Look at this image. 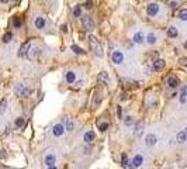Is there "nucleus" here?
Here are the masks:
<instances>
[{"label":"nucleus","mask_w":187,"mask_h":169,"mask_svg":"<svg viewBox=\"0 0 187 169\" xmlns=\"http://www.w3.org/2000/svg\"><path fill=\"white\" fill-rule=\"evenodd\" d=\"M89 44H90V47H91V49H93L94 55H97L99 58H102V57H103L102 47H100V44L97 42V40H96L94 35H89Z\"/></svg>","instance_id":"1"},{"label":"nucleus","mask_w":187,"mask_h":169,"mask_svg":"<svg viewBox=\"0 0 187 169\" xmlns=\"http://www.w3.org/2000/svg\"><path fill=\"white\" fill-rule=\"evenodd\" d=\"M14 90H16L17 95L23 96V97H28V96L32 93L31 87H30V86H26V84H23V83H17L16 87H14Z\"/></svg>","instance_id":"2"},{"label":"nucleus","mask_w":187,"mask_h":169,"mask_svg":"<svg viewBox=\"0 0 187 169\" xmlns=\"http://www.w3.org/2000/svg\"><path fill=\"white\" fill-rule=\"evenodd\" d=\"M146 13H148L149 17L158 16V13H159V4L158 3H149V4L146 6Z\"/></svg>","instance_id":"3"},{"label":"nucleus","mask_w":187,"mask_h":169,"mask_svg":"<svg viewBox=\"0 0 187 169\" xmlns=\"http://www.w3.org/2000/svg\"><path fill=\"white\" fill-rule=\"evenodd\" d=\"M111 59L112 62L115 63V65H121V63L124 62V54L120 51V49H115L114 52H112L111 55Z\"/></svg>","instance_id":"4"},{"label":"nucleus","mask_w":187,"mask_h":169,"mask_svg":"<svg viewBox=\"0 0 187 169\" xmlns=\"http://www.w3.org/2000/svg\"><path fill=\"white\" fill-rule=\"evenodd\" d=\"M82 23H83V27H85L87 31L94 30V23H93V20H91V17L83 16V17H82Z\"/></svg>","instance_id":"5"},{"label":"nucleus","mask_w":187,"mask_h":169,"mask_svg":"<svg viewBox=\"0 0 187 169\" xmlns=\"http://www.w3.org/2000/svg\"><path fill=\"white\" fill-rule=\"evenodd\" d=\"M30 49H31V41L28 40V41L23 42L21 47H20V51H18V55L20 57H27V54L30 52Z\"/></svg>","instance_id":"6"},{"label":"nucleus","mask_w":187,"mask_h":169,"mask_svg":"<svg viewBox=\"0 0 187 169\" xmlns=\"http://www.w3.org/2000/svg\"><path fill=\"white\" fill-rule=\"evenodd\" d=\"M165 59H156V61H153V63H152V69L155 71V72H160L162 69L165 68Z\"/></svg>","instance_id":"7"},{"label":"nucleus","mask_w":187,"mask_h":169,"mask_svg":"<svg viewBox=\"0 0 187 169\" xmlns=\"http://www.w3.org/2000/svg\"><path fill=\"white\" fill-rule=\"evenodd\" d=\"M142 164H144V157L141 154H137L132 158V161H131V165L134 168H139V166H142Z\"/></svg>","instance_id":"8"},{"label":"nucleus","mask_w":187,"mask_h":169,"mask_svg":"<svg viewBox=\"0 0 187 169\" xmlns=\"http://www.w3.org/2000/svg\"><path fill=\"white\" fill-rule=\"evenodd\" d=\"M65 132V127L64 124H55L52 128V134L55 135V137H62Z\"/></svg>","instance_id":"9"},{"label":"nucleus","mask_w":187,"mask_h":169,"mask_svg":"<svg viewBox=\"0 0 187 169\" xmlns=\"http://www.w3.org/2000/svg\"><path fill=\"white\" fill-rule=\"evenodd\" d=\"M156 143H158V138H156L155 134H148V135L145 137V144H146V147H153Z\"/></svg>","instance_id":"10"},{"label":"nucleus","mask_w":187,"mask_h":169,"mask_svg":"<svg viewBox=\"0 0 187 169\" xmlns=\"http://www.w3.org/2000/svg\"><path fill=\"white\" fill-rule=\"evenodd\" d=\"M167 86L170 87V89H176V87H179V84H180V80L177 79L176 76H170V78H167Z\"/></svg>","instance_id":"11"},{"label":"nucleus","mask_w":187,"mask_h":169,"mask_svg":"<svg viewBox=\"0 0 187 169\" xmlns=\"http://www.w3.org/2000/svg\"><path fill=\"white\" fill-rule=\"evenodd\" d=\"M142 132H144V123L138 121L135 124V130H134V134L135 137H142Z\"/></svg>","instance_id":"12"},{"label":"nucleus","mask_w":187,"mask_h":169,"mask_svg":"<svg viewBox=\"0 0 187 169\" xmlns=\"http://www.w3.org/2000/svg\"><path fill=\"white\" fill-rule=\"evenodd\" d=\"M56 164V157L53 155V154H48L47 157H45V165L47 166H53V165Z\"/></svg>","instance_id":"13"},{"label":"nucleus","mask_w":187,"mask_h":169,"mask_svg":"<svg viewBox=\"0 0 187 169\" xmlns=\"http://www.w3.org/2000/svg\"><path fill=\"white\" fill-rule=\"evenodd\" d=\"M45 24H47V21H45V18L41 16L37 17L35 21H34V26H35V28H38V30H42L44 27H45Z\"/></svg>","instance_id":"14"},{"label":"nucleus","mask_w":187,"mask_h":169,"mask_svg":"<svg viewBox=\"0 0 187 169\" xmlns=\"http://www.w3.org/2000/svg\"><path fill=\"white\" fill-rule=\"evenodd\" d=\"M132 40H134V42H135V44H142V42L145 41L144 32H142V31L135 32V34H134V37H132Z\"/></svg>","instance_id":"15"},{"label":"nucleus","mask_w":187,"mask_h":169,"mask_svg":"<svg viewBox=\"0 0 187 169\" xmlns=\"http://www.w3.org/2000/svg\"><path fill=\"white\" fill-rule=\"evenodd\" d=\"M94 138H96V132L87 131V132H85V135H83V141L89 144V143H91V141H94Z\"/></svg>","instance_id":"16"},{"label":"nucleus","mask_w":187,"mask_h":169,"mask_svg":"<svg viewBox=\"0 0 187 169\" xmlns=\"http://www.w3.org/2000/svg\"><path fill=\"white\" fill-rule=\"evenodd\" d=\"M11 26L14 27V28H21V26H23V18L21 17H18V16H14L13 18H11Z\"/></svg>","instance_id":"17"},{"label":"nucleus","mask_w":187,"mask_h":169,"mask_svg":"<svg viewBox=\"0 0 187 169\" xmlns=\"http://www.w3.org/2000/svg\"><path fill=\"white\" fill-rule=\"evenodd\" d=\"M108 80H110V76L107 72H100L97 76V82H100V83H108Z\"/></svg>","instance_id":"18"},{"label":"nucleus","mask_w":187,"mask_h":169,"mask_svg":"<svg viewBox=\"0 0 187 169\" xmlns=\"http://www.w3.org/2000/svg\"><path fill=\"white\" fill-rule=\"evenodd\" d=\"M186 138H187V130L183 128L182 131L177 134V141H179V144H184L186 143Z\"/></svg>","instance_id":"19"},{"label":"nucleus","mask_w":187,"mask_h":169,"mask_svg":"<svg viewBox=\"0 0 187 169\" xmlns=\"http://www.w3.org/2000/svg\"><path fill=\"white\" fill-rule=\"evenodd\" d=\"M65 79H66V82H68V83H75L76 73L73 72V71H69V72H66V75H65Z\"/></svg>","instance_id":"20"},{"label":"nucleus","mask_w":187,"mask_h":169,"mask_svg":"<svg viewBox=\"0 0 187 169\" xmlns=\"http://www.w3.org/2000/svg\"><path fill=\"white\" fill-rule=\"evenodd\" d=\"M145 40H146V42H148L149 45H153V44L158 42V37H156V34H153V32H149V34L145 37Z\"/></svg>","instance_id":"21"},{"label":"nucleus","mask_w":187,"mask_h":169,"mask_svg":"<svg viewBox=\"0 0 187 169\" xmlns=\"http://www.w3.org/2000/svg\"><path fill=\"white\" fill-rule=\"evenodd\" d=\"M179 35V30L176 27H169L167 28V37L169 38H176Z\"/></svg>","instance_id":"22"},{"label":"nucleus","mask_w":187,"mask_h":169,"mask_svg":"<svg viewBox=\"0 0 187 169\" xmlns=\"http://www.w3.org/2000/svg\"><path fill=\"white\" fill-rule=\"evenodd\" d=\"M186 97H187V87L186 86H182V90H180V103L182 104L186 103Z\"/></svg>","instance_id":"23"},{"label":"nucleus","mask_w":187,"mask_h":169,"mask_svg":"<svg viewBox=\"0 0 187 169\" xmlns=\"http://www.w3.org/2000/svg\"><path fill=\"white\" fill-rule=\"evenodd\" d=\"M70 49H72V51H73V52H75L76 55H85V54H86V51L83 49V48L77 47V45H75V44H73V45L70 47Z\"/></svg>","instance_id":"24"},{"label":"nucleus","mask_w":187,"mask_h":169,"mask_svg":"<svg viewBox=\"0 0 187 169\" xmlns=\"http://www.w3.org/2000/svg\"><path fill=\"white\" fill-rule=\"evenodd\" d=\"M121 166H123V168H127V166H128V157H127L125 152L121 154Z\"/></svg>","instance_id":"25"},{"label":"nucleus","mask_w":187,"mask_h":169,"mask_svg":"<svg viewBox=\"0 0 187 169\" xmlns=\"http://www.w3.org/2000/svg\"><path fill=\"white\" fill-rule=\"evenodd\" d=\"M24 117H18V118H16V121H14V126L17 127V128H23L24 127Z\"/></svg>","instance_id":"26"},{"label":"nucleus","mask_w":187,"mask_h":169,"mask_svg":"<svg viewBox=\"0 0 187 169\" xmlns=\"http://www.w3.org/2000/svg\"><path fill=\"white\" fill-rule=\"evenodd\" d=\"M123 120H124V124H125L127 127H129V126H132V124H134V118L131 116L123 117Z\"/></svg>","instance_id":"27"},{"label":"nucleus","mask_w":187,"mask_h":169,"mask_svg":"<svg viewBox=\"0 0 187 169\" xmlns=\"http://www.w3.org/2000/svg\"><path fill=\"white\" fill-rule=\"evenodd\" d=\"M39 54H41V51H39L38 48H34V49H31V52H28L27 55H28L30 58H35V57H38Z\"/></svg>","instance_id":"28"},{"label":"nucleus","mask_w":187,"mask_h":169,"mask_svg":"<svg viewBox=\"0 0 187 169\" xmlns=\"http://www.w3.org/2000/svg\"><path fill=\"white\" fill-rule=\"evenodd\" d=\"M73 128H75V123L72 121V120H68V121H66L65 130H66V131H73Z\"/></svg>","instance_id":"29"},{"label":"nucleus","mask_w":187,"mask_h":169,"mask_svg":"<svg viewBox=\"0 0 187 169\" xmlns=\"http://www.w3.org/2000/svg\"><path fill=\"white\" fill-rule=\"evenodd\" d=\"M73 16L82 17V7H80V6H75V9H73Z\"/></svg>","instance_id":"30"},{"label":"nucleus","mask_w":187,"mask_h":169,"mask_svg":"<svg viewBox=\"0 0 187 169\" xmlns=\"http://www.w3.org/2000/svg\"><path fill=\"white\" fill-rule=\"evenodd\" d=\"M6 109H7V100L3 99V100L0 101V113H4Z\"/></svg>","instance_id":"31"},{"label":"nucleus","mask_w":187,"mask_h":169,"mask_svg":"<svg viewBox=\"0 0 187 169\" xmlns=\"http://www.w3.org/2000/svg\"><path fill=\"white\" fill-rule=\"evenodd\" d=\"M99 130L102 132H106L107 130H108V123H100V124H99Z\"/></svg>","instance_id":"32"},{"label":"nucleus","mask_w":187,"mask_h":169,"mask_svg":"<svg viewBox=\"0 0 187 169\" xmlns=\"http://www.w3.org/2000/svg\"><path fill=\"white\" fill-rule=\"evenodd\" d=\"M179 17H180V20L186 21L187 20V9H182V10H180V14H179Z\"/></svg>","instance_id":"33"},{"label":"nucleus","mask_w":187,"mask_h":169,"mask_svg":"<svg viewBox=\"0 0 187 169\" xmlns=\"http://www.w3.org/2000/svg\"><path fill=\"white\" fill-rule=\"evenodd\" d=\"M11 38H13V34H11V32H6L4 37H3V42H4V44H7V42L11 41Z\"/></svg>","instance_id":"34"},{"label":"nucleus","mask_w":187,"mask_h":169,"mask_svg":"<svg viewBox=\"0 0 187 169\" xmlns=\"http://www.w3.org/2000/svg\"><path fill=\"white\" fill-rule=\"evenodd\" d=\"M85 7H86V9H87V10H90L91 7H93V0H86Z\"/></svg>","instance_id":"35"},{"label":"nucleus","mask_w":187,"mask_h":169,"mask_svg":"<svg viewBox=\"0 0 187 169\" xmlns=\"http://www.w3.org/2000/svg\"><path fill=\"white\" fill-rule=\"evenodd\" d=\"M117 117L118 118H123V107L117 106Z\"/></svg>","instance_id":"36"},{"label":"nucleus","mask_w":187,"mask_h":169,"mask_svg":"<svg viewBox=\"0 0 187 169\" xmlns=\"http://www.w3.org/2000/svg\"><path fill=\"white\" fill-rule=\"evenodd\" d=\"M61 31H62V32H68V26H66V24H62V26H61Z\"/></svg>","instance_id":"37"},{"label":"nucleus","mask_w":187,"mask_h":169,"mask_svg":"<svg viewBox=\"0 0 187 169\" xmlns=\"http://www.w3.org/2000/svg\"><path fill=\"white\" fill-rule=\"evenodd\" d=\"M4 158H6V151L1 149V151H0V159H4Z\"/></svg>","instance_id":"38"},{"label":"nucleus","mask_w":187,"mask_h":169,"mask_svg":"<svg viewBox=\"0 0 187 169\" xmlns=\"http://www.w3.org/2000/svg\"><path fill=\"white\" fill-rule=\"evenodd\" d=\"M179 6V1H170V7L172 9H175V7H177Z\"/></svg>","instance_id":"39"},{"label":"nucleus","mask_w":187,"mask_h":169,"mask_svg":"<svg viewBox=\"0 0 187 169\" xmlns=\"http://www.w3.org/2000/svg\"><path fill=\"white\" fill-rule=\"evenodd\" d=\"M120 99H121V100H127L128 97H127V95H125V93H121V95H120Z\"/></svg>","instance_id":"40"},{"label":"nucleus","mask_w":187,"mask_h":169,"mask_svg":"<svg viewBox=\"0 0 187 169\" xmlns=\"http://www.w3.org/2000/svg\"><path fill=\"white\" fill-rule=\"evenodd\" d=\"M180 63H182L183 66H186V65H187V59L186 58H182V59H180Z\"/></svg>","instance_id":"41"},{"label":"nucleus","mask_w":187,"mask_h":169,"mask_svg":"<svg viewBox=\"0 0 187 169\" xmlns=\"http://www.w3.org/2000/svg\"><path fill=\"white\" fill-rule=\"evenodd\" d=\"M48 169H58V168H56V166H55V165H53V166H49Z\"/></svg>","instance_id":"42"},{"label":"nucleus","mask_w":187,"mask_h":169,"mask_svg":"<svg viewBox=\"0 0 187 169\" xmlns=\"http://www.w3.org/2000/svg\"><path fill=\"white\" fill-rule=\"evenodd\" d=\"M0 1H1V3H4V4H6V3H7L9 0H0Z\"/></svg>","instance_id":"43"},{"label":"nucleus","mask_w":187,"mask_h":169,"mask_svg":"<svg viewBox=\"0 0 187 169\" xmlns=\"http://www.w3.org/2000/svg\"><path fill=\"white\" fill-rule=\"evenodd\" d=\"M128 169H135V168H134L132 165H129V166H128Z\"/></svg>","instance_id":"44"},{"label":"nucleus","mask_w":187,"mask_h":169,"mask_svg":"<svg viewBox=\"0 0 187 169\" xmlns=\"http://www.w3.org/2000/svg\"><path fill=\"white\" fill-rule=\"evenodd\" d=\"M14 1H20V0H14Z\"/></svg>","instance_id":"45"}]
</instances>
